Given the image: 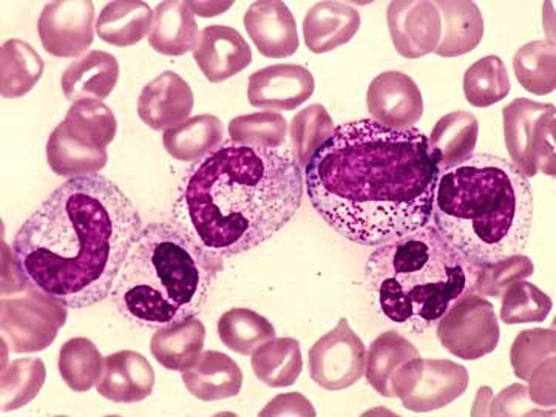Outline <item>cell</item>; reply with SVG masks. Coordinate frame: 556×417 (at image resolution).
Returning <instances> with one entry per match:
<instances>
[{"mask_svg": "<svg viewBox=\"0 0 556 417\" xmlns=\"http://www.w3.org/2000/svg\"><path fill=\"white\" fill-rule=\"evenodd\" d=\"M361 28V13L346 2H318L303 21L306 47L316 54L345 46Z\"/></svg>", "mask_w": 556, "mask_h": 417, "instance_id": "44dd1931", "label": "cell"}, {"mask_svg": "<svg viewBox=\"0 0 556 417\" xmlns=\"http://www.w3.org/2000/svg\"><path fill=\"white\" fill-rule=\"evenodd\" d=\"M533 263L527 255H511L506 260L481 266L478 269L473 292L489 298H500L510 285L533 276Z\"/></svg>", "mask_w": 556, "mask_h": 417, "instance_id": "7bdbcfd3", "label": "cell"}, {"mask_svg": "<svg viewBox=\"0 0 556 417\" xmlns=\"http://www.w3.org/2000/svg\"><path fill=\"white\" fill-rule=\"evenodd\" d=\"M47 161L54 174L70 179L98 174L108 166L109 153L79 144L60 124L47 142Z\"/></svg>", "mask_w": 556, "mask_h": 417, "instance_id": "1f68e13d", "label": "cell"}, {"mask_svg": "<svg viewBox=\"0 0 556 417\" xmlns=\"http://www.w3.org/2000/svg\"><path fill=\"white\" fill-rule=\"evenodd\" d=\"M555 46L548 40H532L514 56V72L522 89L546 97L556 89Z\"/></svg>", "mask_w": 556, "mask_h": 417, "instance_id": "e575fe53", "label": "cell"}, {"mask_svg": "<svg viewBox=\"0 0 556 417\" xmlns=\"http://www.w3.org/2000/svg\"><path fill=\"white\" fill-rule=\"evenodd\" d=\"M58 368L70 390L86 393L100 382L104 371V358L91 340L70 339L61 348Z\"/></svg>", "mask_w": 556, "mask_h": 417, "instance_id": "d590c367", "label": "cell"}, {"mask_svg": "<svg viewBox=\"0 0 556 417\" xmlns=\"http://www.w3.org/2000/svg\"><path fill=\"white\" fill-rule=\"evenodd\" d=\"M394 49L407 60L434 53L442 35L441 14L434 2L396 0L387 10Z\"/></svg>", "mask_w": 556, "mask_h": 417, "instance_id": "4fadbf2b", "label": "cell"}, {"mask_svg": "<svg viewBox=\"0 0 556 417\" xmlns=\"http://www.w3.org/2000/svg\"><path fill=\"white\" fill-rule=\"evenodd\" d=\"M316 90L313 73L302 65L278 64L258 70L248 79L249 104L269 112H291Z\"/></svg>", "mask_w": 556, "mask_h": 417, "instance_id": "5bb4252c", "label": "cell"}, {"mask_svg": "<svg viewBox=\"0 0 556 417\" xmlns=\"http://www.w3.org/2000/svg\"><path fill=\"white\" fill-rule=\"evenodd\" d=\"M155 13L149 3L130 0V2H110L101 11L97 21V35L110 46L126 49L150 35Z\"/></svg>", "mask_w": 556, "mask_h": 417, "instance_id": "83f0119b", "label": "cell"}, {"mask_svg": "<svg viewBox=\"0 0 556 417\" xmlns=\"http://www.w3.org/2000/svg\"><path fill=\"white\" fill-rule=\"evenodd\" d=\"M369 115L390 129L405 130L422 118L424 100L419 87L401 72L380 73L368 87Z\"/></svg>", "mask_w": 556, "mask_h": 417, "instance_id": "9a60e30c", "label": "cell"}, {"mask_svg": "<svg viewBox=\"0 0 556 417\" xmlns=\"http://www.w3.org/2000/svg\"><path fill=\"white\" fill-rule=\"evenodd\" d=\"M47 368L40 358L11 362L2 376V412L30 404L46 383Z\"/></svg>", "mask_w": 556, "mask_h": 417, "instance_id": "f35d334b", "label": "cell"}, {"mask_svg": "<svg viewBox=\"0 0 556 417\" xmlns=\"http://www.w3.org/2000/svg\"><path fill=\"white\" fill-rule=\"evenodd\" d=\"M206 328L195 317L170 327L159 328L150 339V353L161 367L185 371L203 353Z\"/></svg>", "mask_w": 556, "mask_h": 417, "instance_id": "484cf974", "label": "cell"}, {"mask_svg": "<svg viewBox=\"0 0 556 417\" xmlns=\"http://www.w3.org/2000/svg\"><path fill=\"white\" fill-rule=\"evenodd\" d=\"M415 357H419V351L408 339L396 331L383 332L378 339L372 340L367 351L365 376L369 386L383 397H394L393 387H391L394 372L405 362Z\"/></svg>", "mask_w": 556, "mask_h": 417, "instance_id": "f546056e", "label": "cell"}, {"mask_svg": "<svg viewBox=\"0 0 556 417\" xmlns=\"http://www.w3.org/2000/svg\"><path fill=\"white\" fill-rule=\"evenodd\" d=\"M182 382L200 401H225L240 393L243 371L228 354L204 351L192 367L182 371Z\"/></svg>", "mask_w": 556, "mask_h": 417, "instance_id": "7402d4cb", "label": "cell"}, {"mask_svg": "<svg viewBox=\"0 0 556 417\" xmlns=\"http://www.w3.org/2000/svg\"><path fill=\"white\" fill-rule=\"evenodd\" d=\"M260 416H316L308 399L300 393H285L274 397L273 401L260 412Z\"/></svg>", "mask_w": 556, "mask_h": 417, "instance_id": "f6af8a7d", "label": "cell"}, {"mask_svg": "<svg viewBox=\"0 0 556 417\" xmlns=\"http://www.w3.org/2000/svg\"><path fill=\"white\" fill-rule=\"evenodd\" d=\"M529 397L540 407L555 405V357L547 358L530 375Z\"/></svg>", "mask_w": 556, "mask_h": 417, "instance_id": "ee69618b", "label": "cell"}, {"mask_svg": "<svg viewBox=\"0 0 556 417\" xmlns=\"http://www.w3.org/2000/svg\"><path fill=\"white\" fill-rule=\"evenodd\" d=\"M251 365L254 375L265 386L270 388L294 386L303 369L300 343L292 338L269 340L252 353Z\"/></svg>", "mask_w": 556, "mask_h": 417, "instance_id": "4dcf8cb0", "label": "cell"}, {"mask_svg": "<svg viewBox=\"0 0 556 417\" xmlns=\"http://www.w3.org/2000/svg\"><path fill=\"white\" fill-rule=\"evenodd\" d=\"M394 397L409 412L427 413L447 407L468 388V371L452 361L415 357L394 372Z\"/></svg>", "mask_w": 556, "mask_h": 417, "instance_id": "ba28073f", "label": "cell"}, {"mask_svg": "<svg viewBox=\"0 0 556 417\" xmlns=\"http://www.w3.org/2000/svg\"><path fill=\"white\" fill-rule=\"evenodd\" d=\"M43 68L42 58L30 43L7 40L0 50V93L7 100L25 97L42 78Z\"/></svg>", "mask_w": 556, "mask_h": 417, "instance_id": "f1b7e54d", "label": "cell"}, {"mask_svg": "<svg viewBox=\"0 0 556 417\" xmlns=\"http://www.w3.org/2000/svg\"><path fill=\"white\" fill-rule=\"evenodd\" d=\"M439 174L422 131L358 119L336 127L311 156L305 190L336 232L379 247L431 222Z\"/></svg>", "mask_w": 556, "mask_h": 417, "instance_id": "6da1fadb", "label": "cell"}, {"mask_svg": "<svg viewBox=\"0 0 556 417\" xmlns=\"http://www.w3.org/2000/svg\"><path fill=\"white\" fill-rule=\"evenodd\" d=\"M309 376L328 391L346 390L365 375L367 350L346 318L317 340L308 354Z\"/></svg>", "mask_w": 556, "mask_h": 417, "instance_id": "8fae6325", "label": "cell"}, {"mask_svg": "<svg viewBox=\"0 0 556 417\" xmlns=\"http://www.w3.org/2000/svg\"><path fill=\"white\" fill-rule=\"evenodd\" d=\"M303 189L292 153L226 141L190 167L174 214L203 247L233 257L280 232L298 214Z\"/></svg>", "mask_w": 556, "mask_h": 417, "instance_id": "3957f363", "label": "cell"}, {"mask_svg": "<svg viewBox=\"0 0 556 417\" xmlns=\"http://www.w3.org/2000/svg\"><path fill=\"white\" fill-rule=\"evenodd\" d=\"M555 105L518 98L503 110L504 138L511 164L526 178L555 177Z\"/></svg>", "mask_w": 556, "mask_h": 417, "instance_id": "52a82bcc", "label": "cell"}, {"mask_svg": "<svg viewBox=\"0 0 556 417\" xmlns=\"http://www.w3.org/2000/svg\"><path fill=\"white\" fill-rule=\"evenodd\" d=\"M478 269L428 223L376 247L365 265V280L383 317L422 334L460 295L473 292Z\"/></svg>", "mask_w": 556, "mask_h": 417, "instance_id": "8992f818", "label": "cell"}, {"mask_svg": "<svg viewBox=\"0 0 556 417\" xmlns=\"http://www.w3.org/2000/svg\"><path fill=\"white\" fill-rule=\"evenodd\" d=\"M529 391L521 386L508 387L500 396L493 399L492 407L495 408L490 412L492 416H511L517 415L515 407H529Z\"/></svg>", "mask_w": 556, "mask_h": 417, "instance_id": "bcb514c9", "label": "cell"}, {"mask_svg": "<svg viewBox=\"0 0 556 417\" xmlns=\"http://www.w3.org/2000/svg\"><path fill=\"white\" fill-rule=\"evenodd\" d=\"M438 339L453 356L478 361L496 350L501 331L493 303L466 292L438 321Z\"/></svg>", "mask_w": 556, "mask_h": 417, "instance_id": "30bf717a", "label": "cell"}, {"mask_svg": "<svg viewBox=\"0 0 556 417\" xmlns=\"http://www.w3.org/2000/svg\"><path fill=\"white\" fill-rule=\"evenodd\" d=\"M510 89L506 64L497 56L482 58L464 75V94L473 108H490L507 98Z\"/></svg>", "mask_w": 556, "mask_h": 417, "instance_id": "8d00e7d4", "label": "cell"}, {"mask_svg": "<svg viewBox=\"0 0 556 417\" xmlns=\"http://www.w3.org/2000/svg\"><path fill=\"white\" fill-rule=\"evenodd\" d=\"M155 369L137 351H118L104 361V371L97 383L98 393L116 404H137L153 393Z\"/></svg>", "mask_w": 556, "mask_h": 417, "instance_id": "d6986e66", "label": "cell"}, {"mask_svg": "<svg viewBox=\"0 0 556 417\" xmlns=\"http://www.w3.org/2000/svg\"><path fill=\"white\" fill-rule=\"evenodd\" d=\"M225 257L177 222L150 223L124 262L112 300L139 327L164 328L199 316Z\"/></svg>", "mask_w": 556, "mask_h": 417, "instance_id": "5b68a950", "label": "cell"}, {"mask_svg": "<svg viewBox=\"0 0 556 417\" xmlns=\"http://www.w3.org/2000/svg\"><path fill=\"white\" fill-rule=\"evenodd\" d=\"M332 131H334V124L324 105L313 104L300 110L289 126L292 155L298 160L300 167H306L311 156L324 142L328 141Z\"/></svg>", "mask_w": 556, "mask_h": 417, "instance_id": "74e56055", "label": "cell"}, {"mask_svg": "<svg viewBox=\"0 0 556 417\" xmlns=\"http://www.w3.org/2000/svg\"><path fill=\"white\" fill-rule=\"evenodd\" d=\"M148 38L150 47L164 56H182L195 50L200 38L199 24L189 2H161Z\"/></svg>", "mask_w": 556, "mask_h": 417, "instance_id": "d4e9b609", "label": "cell"}, {"mask_svg": "<svg viewBox=\"0 0 556 417\" xmlns=\"http://www.w3.org/2000/svg\"><path fill=\"white\" fill-rule=\"evenodd\" d=\"M193 58L208 83L239 75L252 62V50L236 28L211 25L200 33Z\"/></svg>", "mask_w": 556, "mask_h": 417, "instance_id": "ac0fdd59", "label": "cell"}, {"mask_svg": "<svg viewBox=\"0 0 556 417\" xmlns=\"http://www.w3.org/2000/svg\"><path fill=\"white\" fill-rule=\"evenodd\" d=\"M441 14L442 35L434 53L442 58H457L470 53L484 36L481 10L470 0H439L434 2Z\"/></svg>", "mask_w": 556, "mask_h": 417, "instance_id": "603a6c76", "label": "cell"}, {"mask_svg": "<svg viewBox=\"0 0 556 417\" xmlns=\"http://www.w3.org/2000/svg\"><path fill=\"white\" fill-rule=\"evenodd\" d=\"M551 298L529 281H517L504 291L501 320L506 325L536 324L551 314Z\"/></svg>", "mask_w": 556, "mask_h": 417, "instance_id": "ab89813d", "label": "cell"}, {"mask_svg": "<svg viewBox=\"0 0 556 417\" xmlns=\"http://www.w3.org/2000/svg\"><path fill=\"white\" fill-rule=\"evenodd\" d=\"M431 218L468 262L493 265L529 243L532 186L510 161L477 153L439 174Z\"/></svg>", "mask_w": 556, "mask_h": 417, "instance_id": "277c9868", "label": "cell"}, {"mask_svg": "<svg viewBox=\"0 0 556 417\" xmlns=\"http://www.w3.org/2000/svg\"><path fill=\"white\" fill-rule=\"evenodd\" d=\"M119 80V64L113 54L91 50L62 73L61 86L68 101L105 100Z\"/></svg>", "mask_w": 556, "mask_h": 417, "instance_id": "ffe728a7", "label": "cell"}, {"mask_svg": "<svg viewBox=\"0 0 556 417\" xmlns=\"http://www.w3.org/2000/svg\"><path fill=\"white\" fill-rule=\"evenodd\" d=\"M193 104L195 100L189 84L177 73L164 72L141 90L138 116L150 129L167 130L185 123Z\"/></svg>", "mask_w": 556, "mask_h": 417, "instance_id": "e0dca14e", "label": "cell"}, {"mask_svg": "<svg viewBox=\"0 0 556 417\" xmlns=\"http://www.w3.org/2000/svg\"><path fill=\"white\" fill-rule=\"evenodd\" d=\"M225 126L214 115H199L164 130L163 146L174 160L195 163L219 148Z\"/></svg>", "mask_w": 556, "mask_h": 417, "instance_id": "4316f807", "label": "cell"}, {"mask_svg": "<svg viewBox=\"0 0 556 417\" xmlns=\"http://www.w3.org/2000/svg\"><path fill=\"white\" fill-rule=\"evenodd\" d=\"M230 141L278 149L288 135V123L280 113L258 112L237 116L229 123Z\"/></svg>", "mask_w": 556, "mask_h": 417, "instance_id": "60d3db41", "label": "cell"}, {"mask_svg": "<svg viewBox=\"0 0 556 417\" xmlns=\"http://www.w3.org/2000/svg\"><path fill=\"white\" fill-rule=\"evenodd\" d=\"M61 126L79 144L98 150H108L118 131V121L112 110L91 100L75 102Z\"/></svg>", "mask_w": 556, "mask_h": 417, "instance_id": "d6a6232c", "label": "cell"}, {"mask_svg": "<svg viewBox=\"0 0 556 417\" xmlns=\"http://www.w3.org/2000/svg\"><path fill=\"white\" fill-rule=\"evenodd\" d=\"M551 357H555L554 329L533 328L521 331L510 350L515 376L526 382L530 375Z\"/></svg>", "mask_w": 556, "mask_h": 417, "instance_id": "b9f144b4", "label": "cell"}, {"mask_svg": "<svg viewBox=\"0 0 556 417\" xmlns=\"http://www.w3.org/2000/svg\"><path fill=\"white\" fill-rule=\"evenodd\" d=\"M479 121L473 113L457 110L438 121L428 138L439 172L470 159L477 148Z\"/></svg>", "mask_w": 556, "mask_h": 417, "instance_id": "cb8c5ba5", "label": "cell"}, {"mask_svg": "<svg viewBox=\"0 0 556 417\" xmlns=\"http://www.w3.org/2000/svg\"><path fill=\"white\" fill-rule=\"evenodd\" d=\"M218 336L230 351L249 356L263 343L276 339V328L255 311L233 308L219 317Z\"/></svg>", "mask_w": 556, "mask_h": 417, "instance_id": "836d02e7", "label": "cell"}, {"mask_svg": "<svg viewBox=\"0 0 556 417\" xmlns=\"http://www.w3.org/2000/svg\"><path fill=\"white\" fill-rule=\"evenodd\" d=\"M94 5L89 0L47 3L40 13L38 33L51 56H80L93 43Z\"/></svg>", "mask_w": 556, "mask_h": 417, "instance_id": "7c38bea8", "label": "cell"}, {"mask_svg": "<svg viewBox=\"0 0 556 417\" xmlns=\"http://www.w3.org/2000/svg\"><path fill=\"white\" fill-rule=\"evenodd\" d=\"M67 318V306L30 288L20 298L2 300L0 327L13 353H39L56 340Z\"/></svg>", "mask_w": 556, "mask_h": 417, "instance_id": "9c48e42d", "label": "cell"}, {"mask_svg": "<svg viewBox=\"0 0 556 417\" xmlns=\"http://www.w3.org/2000/svg\"><path fill=\"white\" fill-rule=\"evenodd\" d=\"M129 197L100 174L70 178L14 236V266L25 287L72 309L112 294L142 232Z\"/></svg>", "mask_w": 556, "mask_h": 417, "instance_id": "7a4b0ae2", "label": "cell"}, {"mask_svg": "<svg viewBox=\"0 0 556 417\" xmlns=\"http://www.w3.org/2000/svg\"><path fill=\"white\" fill-rule=\"evenodd\" d=\"M243 22L249 38L263 56L285 60L299 50L298 24L287 3L280 0L254 2L244 14Z\"/></svg>", "mask_w": 556, "mask_h": 417, "instance_id": "2e32d148", "label": "cell"}]
</instances>
